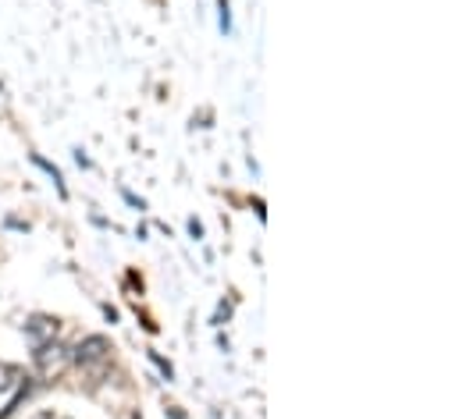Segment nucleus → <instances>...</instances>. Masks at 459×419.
I'll return each instance as SVG.
<instances>
[{
    "instance_id": "f257e3e1",
    "label": "nucleus",
    "mask_w": 459,
    "mask_h": 419,
    "mask_svg": "<svg viewBox=\"0 0 459 419\" xmlns=\"http://www.w3.org/2000/svg\"><path fill=\"white\" fill-rule=\"evenodd\" d=\"M75 359H79V366H86L97 381L108 373V359H111V341L108 338H100V334H93V338H86L82 345H79V352H75Z\"/></svg>"
},
{
    "instance_id": "f03ea898",
    "label": "nucleus",
    "mask_w": 459,
    "mask_h": 419,
    "mask_svg": "<svg viewBox=\"0 0 459 419\" xmlns=\"http://www.w3.org/2000/svg\"><path fill=\"white\" fill-rule=\"evenodd\" d=\"M68 363H72V355H68V348L57 345V341L36 348V366H39V373H43L47 381H57V377L68 370Z\"/></svg>"
},
{
    "instance_id": "7ed1b4c3",
    "label": "nucleus",
    "mask_w": 459,
    "mask_h": 419,
    "mask_svg": "<svg viewBox=\"0 0 459 419\" xmlns=\"http://www.w3.org/2000/svg\"><path fill=\"white\" fill-rule=\"evenodd\" d=\"M25 338H29L32 348L50 345V341L57 338V320H50V316H32V320L25 323Z\"/></svg>"
}]
</instances>
